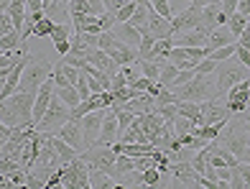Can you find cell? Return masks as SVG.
<instances>
[{"mask_svg": "<svg viewBox=\"0 0 250 189\" xmlns=\"http://www.w3.org/2000/svg\"><path fill=\"white\" fill-rule=\"evenodd\" d=\"M36 95L33 92H13L10 97L0 100V123L13 126V128L36 126L33 123V103H36Z\"/></svg>", "mask_w": 250, "mask_h": 189, "instance_id": "6da1fadb", "label": "cell"}, {"mask_svg": "<svg viewBox=\"0 0 250 189\" xmlns=\"http://www.w3.org/2000/svg\"><path fill=\"white\" fill-rule=\"evenodd\" d=\"M220 143L225 148H230L237 161H248L250 164V128L245 126V120L240 118V113H235L227 126L220 133Z\"/></svg>", "mask_w": 250, "mask_h": 189, "instance_id": "7a4b0ae2", "label": "cell"}, {"mask_svg": "<svg viewBox=\"0 0 250 189\" xmlns=\"http://www.w3.org/2000/svg\"><path fill=\"white\" fill-rule=\"evenodd\" d=\"M54 66L43 54H28V62H26V69L23 77H21V84H18V92H33L36 95L41 90V84L51 77Z\"/></svg>", "mask_w": 250, "mask_h": 189, "instance_id": "3957f363", "label": "cell"}, {"mask_svg": "<svg viewBox=\"0 0 250 189\" xmlns=\"http://www.w3.org/2000/svg\"><path fill=\"white\" fill-rule=\"evenodd\" d=\"M176 100H191V103H204V100L217 97V82L212 80V74H194L189 82L181 87H174Z\"/></svg>", "mask_w": 250, "mask_h": 189, "instance_id": "277c9868", "label": "cell"}, {"mask_svg": "<svg viewBox=\"0 0 250 189\" xmlns=\"http://www.w3.org/2000/svg\"><path fill=\"white\" fill-rule=\"evenodd\" d=\"M243 80H250V69L237 57H230V59L220 62V66H217V97H225L237 82H243Z\"/></svg>", "mask_w": 250, "mask_h": 189, "instance_id": "5b68a950", "label": "cell"}, {"mask_svg": "<svg viewBox=\"0 0 250 189\" xmlns=\"http://www.w3.org/2000/svg\"><path fill=\"white\" fill-rule=\"evenodd\" d=\"M69 120H72V107L54 92L51 105L46 110V115H43L39 123H36V130H41V133H59V128L64 123H69Z\"/></svg>", "mask_w": 250, "mask_h": 189, "instance_id": "8992f818", "label": "cell"}, {"mask_svg": "<svg viewBox=\"0 0 250 189\" xmlns=\"http://www.w3.org/2000/svg\"><path fill=\"white\" fill-rule=\"evenodd\" d=\"M89 171H92V166L82 156H77L74 161L62 166V187L64 189H92V184H89Z\"/></svg>", "mask_w": 250, "mask_h": 189, "instance_id": "52a82bcc", "label": "cell"}, {"mask_svg": "<svg viewBox=\"0 0 250 189\" xmlns=\"http://www.w3.org/2000/svg\"><path fill=\"white\" fill-rule=\"evenodd\" d=\"M92 169H102L115 176V161H118V151L112 146H92V148H84L79 153Z\"/></svg>", "mask_w": 250, "mask_h": 189, "instance_id": "ba28073f", "label": "cell"}, {"mask_svg": "<svg viewBox=\"0 0 250 189\" xmlns=\"http://www.w3.org/2000/svg\"><path fill=\"white\" fill-rule=\"evenodd\" d=\"M171 26H174V36L176 33H184V31H194L204 26V18H202V5H189L184 8L181 13H176L171 18Z\"/></svg>", "mask_w": 250, "mask_h": 189, "instance_id": "9c48e42d", "label": "cell"}, {"mask_svg": "<svg viewBox=\"0 0 250 189\" xmlns=\"http://www.w3.org/2000/svg\"><path fill=\"white\" fill-rule=\"evenodd\" d=\"M227 100V107H230V113H243V110L250 107V80H243V82H237L230 92L225 95Z\"/></svg>", "mask_w": 250, "mask_h": 189, "instance_id": "30bf717a", "label": "cell"}, {"mask_svg": "<svg viewBox=\"0 0 250 189\" xmlns=\"http://www.w3.org/2000/svg\"><path fill=\"white\" fill-rule=\"evenodd\" d=\"M105 110L107 107H102V110H95V113H87L82 118V130H84V146L87 148H92L97 138H100V130H102V120H105Z\"/></svg>", "mask_w": 250, "mask_h": 189, "instance_id": "8fae6325", "label": "cell"}, {"mask_svg": "<svg viewBox=\"0 0 250 189\" xmlns=\"http://www.w3.org/2000/svg\"><path fill=\"white\" fill-rule=\"evenodd\" d=\"M120 138V123H118V113L112 107L105 110V120H102V130L95 146H112Z\"/></svg>", "mask_w": 250, "mask_h": 189, "instance_id": "7c38bea8", "label": "cell"}, {"mask_svg": "<svg viewBox=\"0 0 250 189\" xmlns=\"http://www.w3.org/2000/svg\"><path fill=\"white\" fill-rule=\"evenodd\" d=\"M59 138H64L66 143H72V146L82 153L87 146H84V130H82V118H72L69 123H64L59 128V133H56Z\"/></svg>", "mask_w": 250, "mask_h": 189, "instance_id": "4fadbf2b", "label": "cell"}, {"mask_svg": "<svg viewBox=\"0 0 250 189\" xmlns=\"http://www.w3.org/2000/svg\"><path fill=\"white\" fill-rule=\"evenodd\" d=\"M168 174L174 176V179L184 182L187 187H199V171L194 169V164L191 161H171V166H168Z\"/></svg>", "mask_w": 250, "mask_h": 189, "instance_id": "5bb4252c", "label": "cell"}, {"mask_svg": "<svg viewBox=\"0 0 250 189\" xmlns=\"http://www.w3.org/2000/svg\"><path fill=\"white\" fill-rule=\"evenodd\" d=\"M202 18H204V28H207V31L227 26V21H230V16L222 10L220 0H212V3H207V5L202 8Z\"/></svg>", "mask_w": 250, "mask_h": 189, "instance_id": "9a60e30c", "label": "cell"}, {"mask_svg": "<svg viewBox=\"0 0 250 189\" xmlns=\"http://www.w3.org/2000/svg\"><path fill=\"white\" fill-rule=\"evenodd\" d=\"M141 123H143V133L146 138H148V143L158 136H164L166 133V118L158 113V110H151V113H143L141 115Z\"/></svg>", "mask_w": 250, "mask_h": 189, "instance_id": "2e32d148", "label": "cell"}, {"mask_svg": "<svg viewBox=\"0 0 250 189\" xmlns=\"http://www.w3.org/2000/svg\"><path fill=\"white\" fill-rule=\"evenodd\" d=\"M43 13L54 23H72V8L69 0H43Z\"/></svg>", "mask_w": 250, "mask_h": 189, "instance_id": "e0dca14e", "label": "cell"}, {"mask_svg": "<svg viewBox=\"0 0 250 189\" xmlns=\"http://www.w3.org/2000/svg\"><path fill=\"white\" fill-rule=\"evenodd\" d=\"M51 77H54L56 87H72V84H77L79 77H82V72H79L74 64H69V62H64V59H62L59 64L54 66Z\"/></svg>", "mask_w": 250, "mask_h": 189, "instance_id": "ac0fdd59", "label": "cell"}, {"mask_svg": "<svg viewBox=\"0 0 250 189\" xmlns=\"http://www.w3.org/2000/svg\"><path fill=\"white\" fill-rule=\"evenodd\" d=\"M148 33L153 39H171L174 36V26H171L168 18H164L161 13H156V10L151 8V13H148Z\"/></svg>", "mask_w": 250, "mask_h": 189, "instance_id": "d6986e66", "label": "cell"}, {"mask_svg": "<svg viewBox=\"0 0 250 189\" xmlns=\"http://www.w3.org/2000/svg\"><path fill=\"white\" fill-rule=\"evenodd\" d=\"M174 39V46H207L209 41V31L207 28H194V31H184V33H176Z\"/></svg>", "mask_w": 250, "mask_h": 189, "instance_id": "ffe728a7", "label": "cell"}, {"mask_svg": "<svg viewBox=\"0 0 250 189\" xmlns=\"http://www.w3.org/2000/svg\"><path fill=\"white\" fill-rule=\"evenodd\" d=\"M112 31H115V36H118L120 41L130 43V46H135V49H138V46H141V41H143L141 28H138V26H133L130 21H125V23H118Z\"/></svg>", "mask_w": 250, "mask_h": 189, "instance_id": "44dd1931", "label": "cell"}, {"mask_svg": "<svg viewBox=\"0 0 250 189\" xmlns=\"http://www.w3.org/2000/svg\"><path fill=\"white\" fill-rule=\"evenodd\" d=\"M237 36L227 28V26H220V28H212L209 31V41H207V46L209 49H220V46H227V43H235Z\"/></svg>", "mask_w": 250, "mask_h": 189, "instance_id": "7402d4cb", "label": "cell"}, {"mask_svg": "<svg viewBox=\"0 0 250 189\" xmlns=\"http://www.w3.org/2000/svg\"><path fill=\"white\" fill-rule=\"evenodd\" d=\"M120 141H123V143H148V138H146V133H143L141 115H135L133 123L120 133Z\"/></svg>", "mask_w": 250, "mask_h": 189, "instance_id": "603a6c76", "label": "cell"}, {"mask_svg": "<svg viewBox=\"0 0 250 189\" xmlns=\"http://www.w3.org/2000/svg\"><path fill=\"white\" fill-rule=\"evenodd\" d=\"M89 184H92V189H115L118 179L102 169H92L89 171Z\"/></svg>", "mask_w": 250, "mask_h": 189, "instance_id": "cb8c5ba5", "label": "cell"}, {"mask_svg": "<svg viewBox=\"0 0 250 189\" xmlns=\"http://www.w3.org/2000/svg\"><path fill=\"white\" fill-rule=\"evenodd\" d=\"M18 49H23V39H21V31L3 33V36H0V51H3V54L18 51Z\"/></svg>", "mask_w": 250, "mask_h": 189, "instance_id": "d4e9b609", "label": "cell"}, {"mask_svg": "<svg viewBox=\"0 0 250 189\" xmlns=\"http://www.w3.org/2000/svg\"><path fill=\"white\" fill-rule=\"evenodd\" d=\"M56 95H59L62 100H64V103L66 105H69L72 110L79 105V103H82V95H79V90H77V84H72V87H56V90H54Z\"/></svg>", "mask_w": 250, "mask_h": 189, "instance_id": "484cf974", "label": "cell"}, {"mask_svg": "<svg viewBox=\"0 0 250 189\" xmlns=\"http://www.w3.org/2000/svg\"><path fill=\"white\" fill-rule=\"evenodd\" d=\"M176 74H179V66H176L171 59L164 62V66H161V77H158V84L171 87V84H174V80H176Z\"/></svg>", "mask_w": 250, "mask_h": 189, "instance_id": "4316f807", "label": "cell"}, {"mask_svg": "<svg viewBox=\"0 0 250 189\" xmlns=\"http://www.w3.org/2000/svg\"><path fill=\"white\" fill-rule=\"evenodd\" d=\"M74 33H77L74 23H56L49 39L51 41H66V39H74Z\"/></svg>", "mask_w": 250, "mask_h": 189, "instance_id": "83f0119b", "label": "cell"}, {"mask_svg": "<svg viewBox=\"0 0 250 189\" xmlns=\"http://www.w3.org/2000/svg\"><path fill=\"white\" fill-rule=\"evenodd\" d=\"M135 169V159L128 156V153H118V161H115V179L120 182V176L123 174H128Z\"/></svg>", "mask_w": 250, "mask_h": 189, "instance_id": "f1b7e54d", "label": "cell"}, {"mask_svg": "<svg viewBox=\"0 0 250 189\" xmlns=\"http://www.w3.org/2000/svg\"><path fill=\"white\" fill-rule=\"evenodd\" d=\"M248 23H250L248 16H243V13H237V10H235V13L230 16V21H227V28H230L235 36H240V33L248 28Z\"/></svg>", "mask_w": 250, "mask_h": 189, "instance_id": "f546056e", "label": "cell"}, {"mask_svg": "<svg viewBox=\"0 0 250 189\" xmlns=\"http://www.w3.org/2000/svg\"><path fill=\"white\" fill-rule=\"evenodd\" d=\"M235 49H237V41H235V43H227V46H220V49H212L209 57H212L214 62H225V59L235 57Z\"/></svg>", "mask_w": 250, "mask_h": 189, "instance_id": "4dcf8cb0", "label": "cell"}, {"mask_svg": "<svg viewBox=\"0 0 250 189\" xmlns=\"http://www.w3.org/2000/svg\"><path fill=\"white\" fill-rule=\"evenodd\" d=\"M194 120L191 118H187V115H176V120H174V128H176V136H184V133H191L194 130Z\"/></svg>", "mask_w": 250, "mask_h": 189, "instance_id": "1f68e13d", "label": "cell"}, {"mask_svg": "<svg viewBox=\"0 0 250 189\" xmlns=\"http://www.w3.org/2000/svg\"><path fill=\"white\" fill-rule=\"evenodd\" d=\"M143 182H146V187H156L161 182V169H158V164L148 166V169L143 171Z\"/></svg>", "mask_w": 250, "mask_h": 189, "instance_id": "d6a6232c", "label": "cell"}, {"mask_svg": "<svg viewBox=\"0 0 250 189\" xmlns=\"http://www.w3.org/2000/svg\"><path fill=\"white\" fill-rule=\"evenodd\" d=\"M135 8H138V3L135 0H128L118 13H115V18H118V23H125V21H130L133 18V13H135Z\"/></svg>", "mask_w": 250, "mask_h": 189, "instance_id": "836d02e7", "label": "cell"}, {"mask_svg": "<svg viewBox=\"0 0 250 189\" xmlns=\"http://www.w3.org/2000/svg\"><path fill=\"white\" fill-rule=\"evenodd\" d=\"M69 8L74 13H87V16H97L95 13V5L89 3V0H69Z\"/></svg>", "mask_w": 250, "mask_h": 189, "instance_id": "e575fe53", "label": "cell"}, {"mask_svg": "<svg viewBox=\"0 0 250 189\" xmlns=\"http://www.w3.org/2000/svg\"><path fill=\"white\" fill-rule=\"evenodd\" d=\"M217 66H220V62H214L212 57H207V59H202V62L197 64L194 74H214V72H217Z\"/></svg>", "mask_w": 250, "mask_h": 189, "instance_id": "d590c367", "label": "cell"}, {"mask_svg": "<svg viewBox=\"0 0 250 189\" xmlns=\"http://www.w3.org/2000/svg\"><path fill=\"white\" fill-rule=\"evenodd\" d=\"M151 8L156 10V13H161L164 18H168V21L174 18V13H171V5H168V0H151Z\"/></svg>", "mask_w": 250, "mask_h": 189, "instance_id": "8d00e7d4", "label": "cell"}, {"mask_svg": "<svg viewBox=\"0 0 250 189\" xmlns=\"http://www.w3.org/2000/svg\"><path fill=\"white\" fill-rule=\"evenodd\" d=\"M13 31H18V28L13 23V18H10V13H0V36L3 33H13Z\"/></svg>", "mask_w": 250, "mask_h": 189, "instance_id": "74e56055", "label": "cell"}, {"mask_svg": "<svg viewBox=\"0 0 250 189\" xmlns=\"http://www.w3.org/2000/svg\"><path fill=\"white\" fill-rule=\"evenodd\" d=\"M115 113H118V123H120V133H123V130L135 120V115L130 113V110H115ZM118 141H120V138H118Z\"/></svg>", "mask_w": 250, "mask_h": 189, "instance_id": "f35d334b", "label": "cell"}, {"mask_svg": "<svg viewBox=\"0 0 250 189\" xmlns=\"http://www.w3.org/2000/svg\"><path fill=\"white\" fill-rule=\"evenodd\" d=\"M191 77H194V69H179V74H176V80H174V84H171V90L174 87H181L184 82H189Z\"/></svg>", "mask_w": 250, "mask_h": 189, "instance_id": "ab89813d", "label": "cell"}, {"mask_svg": "<svg viewBox=\"0 0 250 189\" xmlns=\"http://www.w3.org/2000/svg\"><path fill=\"white\" fill-rule=\"evenodd\" d=\"M153 164H158L153 156H135V169L138 171H146L148 166H153Z\"/></svg>", "mask_w": 250, "mask_h": 189, "instance_id": "60d3db41", "label": "cell"}, {"mask_svg": "<svg viewBox=\"0 0 250 189\" xmlns=\"http://www.w3.org/2000/svg\"><path fill=\"white\" fill-rule=\"evenodd\" d=\"M158 113H161L166 120H176V115H179V110H176V103H171V105H164V107H158Z\"/></svg>", "mask_w": 250, "mask_h": 189, "instance_id": "b9f144b4", "label": "cell"}, {"mask_svg": "<svg viewBox=\"0 0 250 189\" xmlns=\"http://www.w3.org/2000/svg\"><path fill=\"white\" fill-rule=\"evenodd\" d=\"M123 87H128V77H125L123 69H120L115 77H112V87H110V90H123Z\"/></svg>", "mask_w": 250, "mask_h": 189, "instance_id": "7bdbcfd3", "label": "cell"}, {"mask_svg": "<svg viewBox=\"0 0 250 189\" xmlns=\"http://www.w3.org/2000/svg\"><path fill=\"white\" fill-rule=\"evenodd\" d=\"M235 57L240 59L248 69H250V49H245V46H240V43H237V49H235Z\"/></svg>", "mask_w": 250, "mask_h": 189, "instance_id": "ee69618b", "label": "cell"}, {"mask_svg": "<svg viewBox=\"0 0 250 189\" xmlns=\"http://www.w3.org/2000/svg\"><path fill=\"white\" fill-rule=\"evenodd\" d=\"M54 46H56V54H59V57H66V54L72 51V41L66 39V41H54Z\"/></svg>", "mask_w": 250, "mask_h": 189, "instance_id": "f6af8a7d", "label": "cell"}, {"mask_svg": "<svg viewBox=\"0 0 250 189\" xmlns=\"http://www.w3.org/2000/svg\"><path fill=\"white\" fill-rule=\"evenodd\" d=\"M230 189H245V182H243V176H240V169L235 166V171H232V179H230Z\"/></svg>", "mask_w": 250, "mask_h": 189, "instance_id": "bcb514c9", "label": "cell"}, {"mask_svg": "<svg viewBox=\"0 0 250 189\" xmlns=\"http://www.w3.org/2000/svg\"><path fill=\"white\" fill-rule=\"evenodd\" d=\"M220 3H222V10H225V13L232 16L235 10H237V3H240V0H220Z\"/></svg>", "mask_w": 250, "mask_h": 189, "instance_id": "7dc6e473", "label": "cell"}, {"mask_svg": "<svg viewBox=\"0 0 250 189\" xmlns=\"http://www.w3.org/2000/svg\"><path fill=\"white\" fill-rule=\"evenodd\" d=\"M56 184H62V169H56L49 179H46V189H54Z\"/></svg>", "mask_w": 250, "mask_h": 189, "instance_id": "c3c4849f", "label": "cell"}, {"mask_svg": "<svg viewBox=\"0 0 250 189\" xmlns=\"http://www.w3.org/2000/svg\"><path fill=\"white\" fill-rule=\"evenodd\" d=\"M237 13L248 16V21H250V0H240V3H237Z\"/></svg>", "mask_w": 250, "mask_h": 189, "instance_id": "681fc988", "label": "cell"}, {"mask_svg": "<svg viewBox=\"0 0 250 189\" xmlns=\"http://www.w3.org/2000/svg\"><path fill=\"white\" fill-rule=\"evenodd\" d=\"M28 10H43V0H26Z\"/></svg>", "mask_w": 250, "mask_h": 189, "instance_id": "f907efd6", "label": "cell"}, {"mask_svg": "<svg viewBox=\"0 0 250 189\" xmlns=\"http://www.w3.org/2000/svg\"><path fill=\"white\" fill-rule=\"evenodd\" d=\"M10 5H13V0H0V13H8Z\"/></svg>", "mask_w": 250, "mask_h": 189, "instance_id": "816d5d0a", "label": "cell"}, {"mask_svg": "<svg viewBox=\"0 0 250 189\" xmlns=\"http://www.w3.org/2000/svg\"><path fill=\"white\" fill-rule=\"evenodd\" d=\"M240 118L245 120V126L250 128V107H248V110H243V113H240Z\"/></svg>", "mask_w": 250, "mask_h": 189, "instance_id": "f5cc1de1", "label": "cell"}, {"mask_svg": "<svg viewBox=\"0 0 250 189\" xmlns=\"http://www.w3.org/2000/svg\"><path fill=\"white\" fill-rule=\"evenodd\" d=\"M187 3H189V5H202V8H204L207 3H212V0H187Z\"/></svg>", "mask_w": 250, "mask_h": 189, "instance_id": "db71d44e", "label": "cell"}]
</instances>
